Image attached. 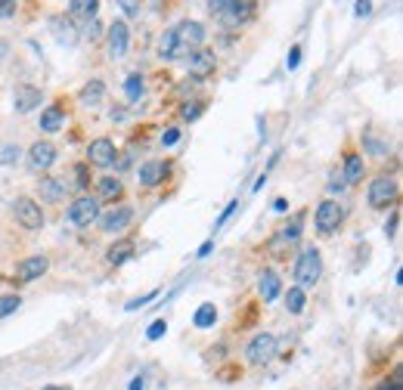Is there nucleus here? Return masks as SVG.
Returning <instances> with one entry per match:
<instances>
[{
  "mask_svg": "<svg viewBox=\"0 0 403 390\" xmlns=\"http://www.w3.org/2000/svg\"><path fill=\"white\" fill-rule=\"evenodd\" d=\"M304 220H307V211L301 208V211H295L289 220L283 223V226H276L270 233V238L264 242V251L273 257V260H289L292 251L298 248L301 236H304Z\"/></svg>",
  "mask_w": 403,
  "mask_h": 390,
  "instance_id": "nucleus-1",
  "label": "nucleus"
},
{
  "mask_svg": "<svg viewBox=\"0 0 403 390\" xmlns=\"http://www.w3.org/2000/svg\"><path fill=\"white\" fill-rule=\"evenodd\" d=\"M366 201H369L372 211H388V208H397L400 201V183H397V173H388L381 171L369 180L366 186Z\"/></svg>",
  "mask_w": 403,
  "mask_h": 390,
  "instance_id": "nucleus-2",
  "label": "nucleus"
},
{
  "mask_svg": "<svg viewBox=\"0 0 403 390\" xmlns=\"http://www.w3.org/2000/svg\"><path fill=\"white\" fill-rule=\"evenodd\" d=\"M292 279H295V285H298L301 291L313 288L316 282L323 279V251L316 248V245H304V248L298 251L295 266H292Z\"/></svg>",
  "mask_w": 403,
  "mask_h": 390,
  "instance_id": "nucleus-3",
  "label": "nucleus"
},
{
  "mask_svg": "<svg viewBox=\"0 0 403 390\" xmlns=\"http://www.w3.org/2000/svg\"><path fill=\"white\" fill-rule=\"evenodd\" d=\"M257 10H261V3H255V0H211L208 3V13L218 16L227 28H242L257 16Z\"/></svg>",
  "mask_w": 403,
  "mask_h": 390,
  "instance_id": "nucleus-4",
  "label": "nucleus"
},
{
  "mask_svg": "<svg viewBox=\"0 0 403 390\" xmlns=\"http://www.w3.org/2000/svg\"><path fill=\"white\" fill-rule=\"evenodd\" d=\"M344 217H348V211H344L341 201H338V198H323L320 205H316V211H313L316 236H320V238L335 236L338 229L344 226Z\"/></svg>",
  "mask_w": 403,
  "mask_h": 390,
  "instance_id": "nucleus-5",
  "label": "nucleus"
},
{
  "mask_svg": "<svg viewBox=\"0 0 403 390\" xmlns=\"http://www.w3.org/2000/svg\"><path fill=\"white\" fill-rule=\"evenodd\" d=\"M174 38H177V59H183V56H190L192 50L205 47L208 31L199 19H183L180 25H174Z\"/></svg>",
  "mask_w": 403,
  "mask_h": 390,
  "instance_id": "nucleus-6",
  "label": "nucleus"
},
{
  "mask_svg": "<svg viewBox=\"0 0 403 390\" xmlns=\"http://www.w3.org/2000/svg\"><path fill=\"white\" fill-rule=\"evenodd\" d=\"M13 217H16V223L28 233H38V229H44L47 217H44V208H41L38 198H31V195H16V201H13Z\"/></svg>",
  "mask_w": 403,
  "mask_h": 390,
  "instance_id": "nucleus-7",
  "label": "nucleus"
},
{
  "mask_svg": "<svg viewBox=\"0 0 403 390\" xmlns=\"http://www.w3.org/2000/svg\"><path fill=\"white\" fill-rule=\"evenodd\" d=\"M99 211H103V205H99L97 198L87 192V195H75V198L69 201V220H71V226H78V229H90L93 223H97V217Z\"/></svg>",
  "mask_w": 403,
  "mask_h": 390,
  "instance_id": "nucleus-8",
  "label": "nucleus"
},
{
  "mask_svg": "<svg viewBox=\"0 0 403 390\" xmlns=\"http://www.w3.org/2000/svg\"><path fill=\"white\" fill-rule=\"evenodd\" d=\"M366 180V158L351 140H344L341 149V183L344 186H360Z\"/></svg>",
  "mask_w": 403,
  "mask_h": 390,
  "instance_id": "nucleus-9",
  "label": "nucleus"
},
{
  "mask_svg": "<svg viewBox=\"0 0 403 390\" xmlns=\"http://www.w3.org/2000/svg\"><path fill=\"white\" fill-rule=\"evenodd\" d=\"M134 223V208L127 205V201H118V205H109V208H103L97 217V226L103 229V233H125L127 226Z\"/></svg>",
  "mask_w": 403,
  "mask_h": 390,
  "instance_id": "nucleus-10",
  "label": "nucleus"
},
{
  "mask_svg": "<svg viewBox=\"0 0 403 390\" xmlns=\"http://www.w3.org/2000/svg\"><path fill=\"white\" fill-rule=\"evenodd\" d=\"M276 347H279L276 335H270V331H257V335L248 341V347H246V363L251 368L267 366L270 359L276 356Z\"/></svg>",
  "mask_w": 403,
  "mask_h": 390,
  "instance_id": "nucleus-11",
  "label": "nucleus"
},
{
  "mask_svg": "<svg viewBox=\"0 0 403 390\" xmlns=\"http://www.w3.org/2000/svg\"><path fill=\"white\" fill-rule=\"evenodd\" d=\"M186 65V78H196V81H205L218 71V53L211 47H202V50H192L190 56L180 59Z\"/></svg>",
  "mask_w": 403,
  "mask_h": 390,
  "instance_id": "nucleus-12",
  "label": "nucleus"
},
{
  "mask_svg": "<svg viewBox=\"0 0 403 390\" xmlns=\"http://www.w3.org/2000/svg\"><path fill=\"white\" fill-rule=\"evenodd\" d=\"M171 171H174V161H171V158H146V161L136 168V177H140L143 189H155V186L168 183Z\"/></svg>",
  "mask_w": 403,
  "mask_h": 390,
  "instance_id": "nucleus-13",
  "label": "nucleus"
},
{
  "mask_svg": "<svg viewBox=\"0 0 403 390\" xmlns=\"http://www.w3.org/2000/svg\"><path fill=\"white\" fill-rule=\"evenodd\" d=\"M25 158H28V168L44 177V173L56 164V158H59V149H56L53 140H47V136H44V140H34L31 146H28Z\"/></svg>",
  "mask_w": 403,
  "mask_h": 390,
  "instance_id": "nucleus-14",
  "label": "nucleus"
},
{
  "mask_svg": "<svg viewBox=\"0 0 403 390\" xmlns=\"http://www.w3.org/2000/svg\"><path fill=\"white\" fill-rule=\"evenodd\" d=\"M84 161L90 164V168L97 171H109L115 164V158H118V146H115L112 136H97V140L87 143V152H84Z\"/></svg>",
  "mask_w": 403,
  "mask_h": 390,
  "instance_id": "nucleus-15",
  "label": "nucleus"
},
{
  "mask_svg": "<svg viewBox=\"0 0 403 390\" xmlns=\"http://www.w3.org/2000/svg\"><path fill=\"white\" fill-rule=\"evenodd\" d=\"M106 56L109 59H125L127 56V43H131V28H127V22L125 19H115L109 28H106Z\"/></svg>",
  "mask_w": 403,
  "mask_h": 390,
  "instance_id": "nucleus-16",
  "label": "nucleus"
},
{
  "mask_svg": "<svg viewBox=\"0 0 403 390\" xmlns=\"http://www.w3.org/2000/svg\"><path fill=\"white\" fill-rule=\"evenodd\" d=\"M50 270V257L47 254H28L16 263V270H13V285H28V282L41 279L44 273Z\"/></svg>",
  "mask_w": 403,
  "mask_h": 390,
  "instance_id": "nucleus-17",
  "label": "nucleus"
},
{
  "mask_svg": "<svg viewBox=\"0 0 403 390\" xmlns=\"http://www.w3.org/2000/svg\"><path fill=\"white\" fill-rule=\"evenodd\" d=\"M69 106H71V96H62V93H59V96H56L44 112H41V130H44V133H56V130L66 124V118L71 112Z\"/></svg>",
  "mask_w": 403,
  "mask_h": 390,
  "instance_id": "nucleus-18",
  "label": "nucleus"
},
{
  "mask_svg": "<svg viewBox=\"0 0 403 390\" xmlns=\"http://www.w3.org/2000/svg\"><path fill=\"white\" fill-rule=\"evenodd\" d=\"M93 198L99 201V205H118V201H125V183H121V177H115V173H103L99 180H93Z\"/></svg>",
  "mask_w": 403,
  "mask_h": 390,
  "instance_id": "nucleus-19",
  "label": "nucleus"
},
{
  "mask_svg": "<svg viewBox=\"0 0 403 390\" xmlns=\"http://www.w3.org/2000/svg\"><path fill=\"white\" fill-rule=\"evenodd\" d=\"M41 103H44V93H41V87L19 84L16 90H13V108H16L19 115L34 112V108H41Z\"/></svg>",
  "mask_w": 403,
  "mask_h": 390,
  "instance_id": "nucleus-20",
  "label": "nucleus"
},
{
  "mask_svg": "<svg viewBox=\"0 0 403 390\" xmlns=\"http://www.w3.org/2000/svg\"><path fill=\"white\" fill-rule=\"evenodd\" d=\"M50 34L56 38V43H62V47H75L78 41V28H75V22H71L66 13H56V16H50Z\"/></svg>",
  "mask_w": 403,
  "mask_h": 390,
  "instance_id": "nucleus-21",
  "label": "nucleus"
},
{
  "mask_svg": "<svg viewBox=\"0 0 403 390\" xmlns=\"http://www.w3.org/2000/svg\"><path fill=\"white\" fill-rule=\"evenodd\" d=\"M279 294H283V279H279V273L273 270V266H264V270L257 273V301L273 303Z\"/></svg>",
  "mask_w": 403,
  "mask_h": 390,
  "instance_id": "nucleus-22",
  "label": "nucleus"
},
{
  "mask_svg": "<svg viewBox=\"0 0 403 390\" xmlns=\"http://www.w3.org/2000/svg\"><path fill=\"white\" fill-rule=\"evenodd\" d=\"M62 183H66V189H75L78 195H87L90 183H93V168L87 161H75L69 168V180L62 177Z\"/></svg>",
  "mask_w": 403,
  "mask_h": 390,
  "instance_id": "nucleus-23",
  "label": "nucleus"
},
{
  "mask_svg": "<svg viewBox=\"0 0 403 390\" xmlns=\"http://www.w3.org/2000/svg\"><path fill=\"white\" fill-rule=\"evenodd\" d=\"M136 254V242L131 236H125V238H115V242L106 248V263L109 266H121V263H127Z\"/></svg>",
  "mask_w": 403,
  "mask_h": 390,
  "instance_id": "nucleus-24",
  "label": "nucleus"
},
{
  "mask_svg": "<svg viewBox=\"0 0 403 390\" xmlns=\"http://www.w3.org/2000/svg\"><path fill=\"white\" fill-rule=\"evenodd\" d=\"M66 183H62V177H50V173H44V177L38 180V195L41 201H50V205H56V201L66 198Z\"/></svg>",
  "mask_w": 403,
  "mask_h": 390,
  "instance_id": "nucleus-25",
  "label": "nucleus"
},
{
  "mask_svg": "<svg viewBox=\"0 0 403 390\" xmlns=\"http://www.w3.org/2000/svg\"><path fill=\"white\" fill-rule=\"evenodd\" d=\"M205 112H208V96H192L177 106V121L180 124H192V121H199Z\"/></svg>",
  "mask_w": 403,
  "mask_h": 390,
  "instance_id": "nucleus-26",
  "label": "nucleus"
},
{
  "mask_svg": "<svg viewBox=\"0 0 403 390\" xmlns=\"http://www.w3.org/2000/svg\"><path fill=\"white\" fill-rule=\"evenodd\" d=\"M103 99H106V81H103V78H90V81L78 90V103L87 106V108L99 106Z\"/></svg>",
  "mask_w": 403,
  "mask_h": 390,
  "instance_id": "nucleus-27",
  "label": "nucleus"
},
{
  "mask_svg": "<svg viewBox=\"0 0 403 390\" xmlns=\"http://www.w3.org/2000/svg\"><path fill=\"white\" fill-rule=\"evenodd\" d=\"M99 13V0H69L66 3V16H78V19H97Z\"/></svg>",
  "mask_w": 403,
  "mask_h": 390,
  "instance_id": "nucleus-28",
  "label": "nucleus"
},
{
  "mask_svg": "<svg viewBox=\"0 0 403 390\" xmlns=\"http://www.w3.org/2000/svg\"><path fill=\"white\" fill-rule=\"evenodd\" d=\"M158 59L164 62H174L177 59V38H174V28H164L158 34Z\"/></svg>",
  "mask_w": 403,
  "mask_h": 390,
  "instance_id": "nucleus-29",
  "label": "nucleus"
},
{
  "mask_svg": "<svg viewBox=\"0 0 403 390\" xmlns=\"http://www.w3.org/2000/svg\"><path fill=\"white\" fill-rule=\"evenodd\" d=\"M125 96H127V103H140V99L146 96V75H140V71L127 75V81H125Z\"/></svg>",
  "mask_w": 403,
  "mask_h": 390,
  "instance_id": "nucleus-30",
  "label": "nucleus"
},
{
  "mask_svg": "<svg viewBox=\"0 0 403 390\" xmlns=\"http://www.w3.org/2000/svg\"><path fill=\"white\" fill-rule=\"evenodd\" d=\"M283 298H285V310H289L292 316H301V313H304V307H307V291H301L298 285H289V291H285Z\"/></svg>",
  "mask_w": 403,
  "mask_h": 390,
  "instance_id": "nucleus-31",
  "label": "nucleus"
},
{
  "mask_svg": "<svg viewBox=\"0 0 403 390\" xmlns=\"http://www.w3.org/2000/svg\"><path fill=\"white\" fill-rule=\"evenodd\" d=\"M360 140H363V155H372V158H388V143H381L376 133H372V130H366L363 136H360Z\"/></svg>",
  "mask_w": 403,
  "mask_h": 390,
  "instance_id": "nucleus-32",
  "label": "nucleus"
},
{
  "mask_svg": "<svg viewBox=\"0 0 403 390\" xmlns=\"http://www.w3.org/2000/svg\"><path fill=\"white\" fill-rule=\"evenodd\" d=\"M214 322H218V307H214V303H202L196 310V316H192V325H196V328H211Z\"/></svg>",
  "mask_w": 403,
  "mask_h": 390,
  "instance_id": "nucleus-33",
  "label": "nucleus"
},
{
  "mask_svg": "<svg viewBox=\"0 0 403 390\" xmlns=\"http://www.w3.org/2000/svg\"><path fill=\"white\" fill-rule=\"evenodd\" d=\"M199 84L196 78H183V81H177L174 87V96L180 99V103H186V99H192V96H199Z\"/></svg>",
  "mask_w": 403,
  "mask_h": 390,
  "instance_id": "nucleus-34",
  "label": "nucleus"
},
{
  "mask_svg": "<svg viewBox=\"0 0 403 390\" xmlns=\"http://www.w3.org/2000/svg\"><path fill=\"white\" fill-rule=\"evenodd\" d=\"M214 378L224 381V384H233V381L242 378V366H239V363H227V366L214 368Z\"/></svg>",
  "mask_w": 403,
  "mask_h": 390,
  "instance_id": "nucleus-35",
  "label": "nucleus"
},
{
  "mask_svg": "<svg viewBox=\"0 0 403 390\" xmlns=\"http://www.w3.org/2000/svg\"><path fill=\"white\" fill-rule=\"evenodd\" d=\"M19 307H22V298H19L16 291H13V294H3V298H0V319H6V316H13Z\"/></svg>",
  "mask_w": 403,
  "mask_h": 390,
  "instance_id": "nucleus-36",
  "label": "nucleus"
},
{
  "mask_svg": "<svg viewBox=\"0 0 403 390\" xmlns=\"http://www.w3.org/2000/svg\"><path fill=\"white\" fill-rule=\"evenodd\" d=\"M180 136H183V127H180V124H168V127H162V136H158V143H162L164 149H171L174 143H180Z\"/></svg>",
  "mask_w": 403,
  "mask_h": 390,
  "instance_id": "nucleus-37",
  "label": "nucleus"
},
{
  "mask_svg": "<svg viewBox=\"0 0 403 390\" xmlns=\"http://www.w3.org/2000/svg\"><path fill=\"white\" fill-rule=\"evenodd\" d=\"M158 298V288H153V291H146V294H140V298H131L125 303V310L127 313H134V310H140V307H146V303H153Z\"/></svg>",
  "mask_w": 403,
  "mask_h": 390,
  "instance_id": "nucleus-38",
  "label": "nucleus"
},
{
  "mask_svg": "<svg viewBox=\"0 0 403 390\" xmlns=\"http://www.w3.org/2000/svg\"><path fill=\"white\" fill-rule=\"evenodd\" d=\"M103 31H106V28L99 25V19H90L87 28H84V38H87L90 43H99V41H103Z\"/></svg>",
  "mask_w": 403,
  "mask_h": 390,
  "instance_id": "nucleus-39",
  "label": "nucleus"
},
{
  "mask_svg": "<svg viewBox=\"0 0 403 390\" xmlns=\"http://www.w3.org/2000/svg\"><path fill=\"white\" fill-rule=\"evenodd\" d=\"M164 331H168V319H155L146 328V341H158V338H164Z\"/></svg>",
  "mask_w": 403,
  "mask_h": 390,
  "instance_id": "nucleus-40",
  "label": "nucleus"
},
{
  "mask_svg": "<svg viewBox=\"0 0 403 390\" xmlns=\"http://www.w3.org/2000/svg\"><path fill=\"white\" fill-rule=\"evenodd\" d=\"M397 226H400V211H397V208H391V217L385 220V236L394 238V236H397Z\"/></svg>",
  "mask_w": 403,
  "mask_h": 390,
  "instance_id": "nucleus-41",
  "label": "nucleus"
},
{
  "mask_svg": "<svg viewBox=\"0 0 403 390\" xmlns=\"http://www.w3.org/2000/svg\"><path fill=\"white\" fill-rule=\"evenodd\" d=\"M372 390H403V381H400V366H394L391 381H381V384H379V387H372Z\"/></svg>",
  "mask_w": 403,
  "mask_h": 390,
  "instance_id": "nucleus-42",
  "label": "nucleus"
},
{
  "mask_svg": "<svg viewBox=\"0 0 403 390\" xmlns=\"http://www.w3.org/2000/svg\"><path fill=\"white\" fill-rule=\"evenodd\" d=\"M236 211H239V198H233V201H229V205L224 208V214H220V217H218V223H214V233H218V229L224 226V223H227V220H229V217H233Z\"/></svg>",
  "mask_w": 403,
  "mask_h": 390,
  "instance_id": "nucleus-43",
  "label": "nucleus"
},
{
  "mask_svg": "<svg viewBox=\"0 0 403 390\" xmlns=\"http://www.w3.org/2000/svg\"><path fill=\"white\" fill-rule=\"evenodd\" d=\"M19 3L16 0H0V19H16Z\"/></svg>",
  "mask_w": 403,
  "mask_h": 390,
  "instance_id": "nucleus-44",
  "label": "nucleus"
},
{
  "mask_svg": "<svg viewBox=\"0 0 403 390\" xmlns=\"http://www.w3.org/2000/svg\"><path fill=\"white\" fill-rule=\"evenodd\" d=\"M301 53H304V47L301 43H295V47L289 50V56H285V68H298V62H301Z\"/></svg>",
  "mask_w": 403,
  "mask_h": 390,
  "instance_id": "nucleus-45",
  "label": "nucleus"
},
{
  "mask_svg": "<svg viewBox=\"0 0 403 390\" xmlns=\"http://www.w3.org/2000/svg\"><path fill=\"white\" fill-rule=\"evenodd\" d=\"M224 353H227V347H224V344H218V347H208L205 356H208V359H214V363H220V359H224Z\"/></svg>",
  "mask_w": 403,
  "mask_h": 390,
  "instance_id": "nucleus-46",
  "label": "nucleus"
},
{
  "mask_svg": "<svg viewBox=\"0 0 403 390\" xmlns=\"http://www.w3.org/2000/svg\"><path fill=\"white\" fill-rule=\"evenodd\" d=\"M121 10H125V16H131V19L140 16V3H131V0H125V3H121Z\"/></svg>",
  "mask_w": 403,
  "mask_h": 390,
  "instance_id": "nucleus-47",
  "label": "nucleus"
},
{
  "mask_svg": "<svg viewBox=\"0 0 403 390\" xmlns=\"http://www.w3.org/2000/svg\"><path fill=\"white\" fill-rule=\"evenodd\" d=\"M372 10H376V3H369V0H366V3H357V6H354V13H357L360 19H363V16H369Z\"/></svg>",
  "mask_w": 403,
  "mask_h": 390,
  "instance_id": "nucleus-48",
  "label": "nucleus"
},
{
  "mask_svg": "<svg viewBox=\"0 0 403 390\" xmlns=\"http://www.w3.org/2000/svg\"><path fill=\"white\" fill-rule=\"evenodd\" d=\"M16 158H19V149L6 146V149H3V158H0V161H3V164H13V161H16Z\"/></svg>",
  "mask_w": 403,
  "mask_h": 390,
  "instance_id": "nucleus-49",
  "label": "nucleus"
},
{
  "mask_svg": "<svg viewBox=\"0 0 403 390\" xmlns=\"http://www.w3.org/2000/svg\"><path fill=\"white\" fill-rule=\"evenodd\" d=\"M211 248H214V238H208V242L199 248V254H196V257H208V254H211Z\"/></svg>",
  "mask_w": 403,
  "mask_h": 390,
  "instance_id": "nucleus-50",
  "label": "nucleus"
},
{
  "mask_svg": "<svg viewBox=\"0 0 403 390\" xmlns=\"http://www.w3.org/2000/svg\"><path fill=\"white\" fill-rule=\"evenodd\" d=\"M143 387H146V375H136L131 381V390H143Z\"/></svg>",
  "mask_w": 403,
  "mask_h": 390,
  "instance_id": "nucleus-51",
  "label": "nucleus"
},
{
  "mask_svg": "<svg viewBox=\"0 0 403 390\" xmlns=\"http://www.w3.org/2000/svg\"><path fill=\"white\" fill-rule=\"evenodd\" d=\"M273 208H276L279 214H285V211H289V201H285V198H276V201H273Z\"/></svg>",
  "mask_w": 403,
  "mask_h": 390,
  "instance_id": "nucleus-52",
  "label": "nucleus"
},
{
  "mask_svg": "<svg viewBox=\"0 0 403 390\" xmlns=\"http://www.w3.org/2000/svg\"><path fill=\"white\" fill-rule=\"evenodd\" d=\"M6 53H10V47H6V43L0 41V59H6Z\"/></svg>",
  "mask_w": 403,
  "mask_h": 390,
  "instance_id": "nucleus-53",
  "label": "nucleus"
},
{
  "mask_svg": "<svg viewBox=\"0 0 403 390\" xmlns=\"http://www.w3.org/2000/svg\"><path fill=\"white\" fill-rule=\"evenodd\" d=\"M44 390H71V387H56V384H53V387H44Z\"/></svg>",
  "mask_w": 403,
  "mask_h": 390,
  "instance_id": "nucleus-54",
  "label": "nucleus"
}]
</instances>
